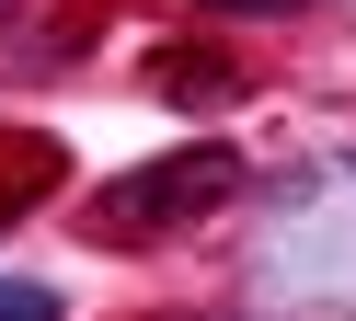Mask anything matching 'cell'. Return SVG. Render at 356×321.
I'll list each match as a JSON object with an SVG mask.
<instances>
[{"mask_svg": "<svg viewBox=\"0 0 356 321\" xmlns=\"http://www.w3.org/2000/svg\"><path fill=\"white\" fill-rule=\"evenodd\" d=\"M230 183H241V160H230V149H172V160H149V172H127V183H115L104 229H184V218H207Z\"/></svg>", "mask_w": 356, "mask_h": 321, "instance_id": "6da1fadb", "label": "cell"}, {"mask_svg": "<svg viewBox=\"0 0 356 321\" xmlns=\"http://www.w3.org/2000/svg\"><path fill=\"white\" fill-rule=\"evenodd\" d=\"M161 92L172 104H207V92H230V69L218 58H161Z\"/></svg>", "mask_w": 356, "mask_h": 321, "instance_id": "7a4b0ae2", "label": "cell"}, {"mask_svg": "<svg viewBox=\"0 0 356 321\" xmlns=\"http://www.w3.org/2000/svg\"><path fill=\"white\" fill-rule=\"evenodd\" d=\"M0 321H70V310H58V287H35V275H0Z\"/></svg>", "mask_w": 356, "mask_h": 321, "instance_id": "3957f363", "label": "cell"}, {"mask_svg": "<svg viewBox=\"0 0 356 321\" xmlns=\"http://www.w3.org/2000/svg\"><path fill=\"white\" fill-rule=\"evenodd\" d=\"M195 12H241V23H264V12H299V0H195Z\"/></svg>", "mask_w": 356, "mask_h": 321, "instance_id": "277c9868", "label": "cell"}]
</instances>
